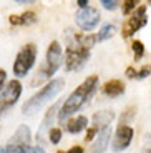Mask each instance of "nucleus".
<instances>
[{
  "instance_id": "obj_1",
  "label": "nucleus",
  "mask_w": 151,
  "mask_h": 153,
  "mask_svg": "<svg viewBox=\"0 0 151 153\" xmlns=\"http://www.w3.org/2000/svg\"><path fill=\"white\" fill-rule=\"evenodd\" d=\"M65 42H67V48H65V70L67 72H75L80 70L90 58L91 48H93L96 40V35H83L76 33L75 30L68 28L65 32Z\"/></svg>"
},
{
  "instance_id": "obj_14",
  "label": "nucleus",
  "mask_w": 151,
  "mask_h": 153,
  "mask_svg": "<svg viewBox=\"0 0 151 153\" xmlns=\"http://www.w3.org/2000/svg\"><path fill=\"white\" fill-rule=\"evenodd\" d=\"M30 140H32L30 128L27 125H20L19 130L12 135L10 143H13V145H30Z\"/></svg>"
},
{
  "instance_id": "obj_20",
  "label": "nucleus",
  "mask_w": 151,
  "mask_h": 153,
  "mask_svg": "<svg viewBox=\"0 0 151 153\" xmlns=\"http://www.w3.org/2000/svg\"><path fill=\"white\" fill-rule=\"evenodd\" d=\"M138 7H140V0H123L121 12H123V15H131Z\"/></svg>"
},
{
  "instance_id": "obj_28",
  "label": "nucleus",
  "mask_w": 151,
  "mask_h": 153,
  "mask_svg": "<svg viewBox=\"0 0 151 153\" xmlns=\"http://www.w3.org/2000/svg\"><path fill=\"white\" fill-rule=\"evenodd\" d=\"M58 153H85V150H83V146H72V148L68 150V152H58Z\"/></svg>"
},
{
  "instance_id": "obj_2",
  "label": "nucleus",
  "mask_w": 151,
  "mask_h": 153,
  "mask_svg": "<svg viewBox=\"0 0 151 153\" xmlns=\"http://www.w3.org/2000/svg\"><path fill=\"white\" fill-rule=\"evenodd\" d=\"M96 88H98V76L96 75L87 76L83 80V83L80 85L78 88H75V90L68 95V98L63 102L61 110H60V113H58V120H60V122H65V118H70V117H73L76 111H80L91 100V97L96 92Z\"/></svg>"
},
{
  "instance_id": "obj_13",
  "label": "nucleus",
  "mask_w": 151,
  "mask_h": 153,
  "mask_svg": "<svg viewBox=\"0 0 151 153\" xmlns=\"http://www.w3.org/2000/svg\"><path fill=\"white\" fill-rule=\"evenodd\" d=\"M85 128H88V118L83 115H78V117H70L67 122V131L68 133H80L83 131Z\"/></svg>"
},
{
  "instance_id": "obj_4",
  "label": "nucleus",
  "mask_w": 151,
  "mask_h": 153,
  "mask_svg": "<svg viewBox=\"0 0 151 153\" xmlns=\"http://www.w3.org/2000/svg\"><path fill=\"white\" fill-rule=\"evenodd\" d=\"M63 62H65L63 60V48H61L60 42L53 40L48 45L45 62H43V65L40 67V70L37 72L35 78L32 80V85L37 87V85L43 83V82H47V80H52V76L57 73V70L61 67Z\"/></svg>"
},
{
  "instance_id": "obj_21",
  "label": "nucleus",
  "mask_w": 151,
  "mask_h": 153,
  "mask_svg": "<svg viewBox=\"0 0 151 153\" xmlns=\"http://www.w3.org/2000/svg\"><path fill=\"white\" fill-rule=\"evenodd\" d=\"M131 50H133V53H135V60H141V58H143V55H144V45L140 42V40H133Z\"/></svg>"
},
{
  "instance_id": "obj_3",
  "label": "nucleus",
  "mask_w": 151,
  "mask_h": 153,
  "mask_svg": "<svg viewBox=\"0 0 151 153\" xmlns=\"http://www.w3.org/2000/svg\"><path fill=\"white\" fill-rule=\"evenodd\" d=\"M65 87V80L63 78H55V80H50L45 87H42L38 90V93H35L30 100H27L22 107V113L27 115V117H33L35 113L40 111V108L50 102L52 98L58 95V93L63 90Z\"/></svg>"
},
{
  "instance_id": "obj_6",
  "label": "nucleus",
  "mask_w": 151,
  "mask_h": 153,
  "mask_svg": "<svg viewBox=\"0 0 151 153\" xmlns=\"http://www.w3.org/2000/svg\"><path fill=\"white\" fill-rule=\"evenodd\" d=\"M146 23H148L146 5H140V7L136 8L131 15L128 17V20H125V23H123V28H121L123 38L133 37V35H135L138 30H141Z\"/></svg>"
},
{
  "instance_id": "obj_10",
  "label": "nucleus",
  "mask_w": 151,
  "mask_h": 153,
  "mask_svg": "<svg viewBox=\"0 0 151 153\" xmlns=\"http://www.w3.org/2000/svg\"><path fill=\"white\" fill-rule=\"evenodd\" d=\"M110 140H111V130H110V126H105V128H101L98 131L93 145H91L90 153H105V150L108 148Z\"/></svg>"
},
{
  "instance_id": "obj_25",
  "label": "nucleus",
  "mask_w": 151,
  "mask_h": 153,
  "mask_svg": "<svg viewBox=\"0 0 151 153\" xmlns=\"http://www.w3.org/2000/svg\"><path fill=\"white\" fill-rule=\"evenodd\" d=\"M135 111H136V108L131 107V108H128L125 113L121 115V122H123V125H125L126 120H133V118H135Z\"/></svg>"
},
{
  "instance_id": "obj_5",
  "label": "nucleus",
  "mask_w": 151,
  "mask_h": 153,
  "mask_svg": "<svg viewBox=\"0 0 151 153\" xmlns=\"http://www.w3.org/2000/svg\"><path fill=\"white\" fill-rule=\"evenodd\" d=\"M37 60V45L35 43H27L25 47H22L13 62V73L15 76H25L27 73L32 70V67L35 65Z\"/></svg>"
},
{
  "instance_id": "obj_26",
  "label": "nucleus",
  "mask_w": 151,
  "mask_h": 153,
  "mask_svg": "<svg viewBox=\"0 0 151 153\" xmlns=\"http://www.w3.org/2000/svg\"><path fill=\"white\" fill-rule=\"evenodd\" d=\"M143 153H151V135H144Z\"/></svg>"
},
{
  "instance_id": "obj_12",
  "label": "nucleus",
  "mask_w": 151,
  "mask_h": 153,
  "mask_svg": "<svg viewBox=\"0 0 151 153\" xmlns=\"http://www.w3.org/2000/svg\"><path fill=\"white\" fill-rule=\"evenodd\" d=\"M0 153H45L42 146H33V145H4L0 146Z\"/></svg>"
},
{
  "instance_id": "obj_29",
  "label": "nucleus",
  "mask_w": 151,
  "mask_h": 153,
  "mask_svg": "<svg viewBox=\"0 0 151 153\" xmlns=\"http://www.w3.org/2000/svg\"><path fill=\"white\" fill-rule=\"evenodd\" d=\"M76 4H78L80 8H85V7H88V0H76Z\"/></svg>"
},
{
  "instance_id": "obj_17",
  "label": "nucleus",
  "mask_w": 151,
  "mask_h": 153,
  "mask_svg": "<svg viewBox=\"0 0 151 153\" xmlns=\"http://www.w3.org/2000/svg\"><path fill=\"white\" fill-rule=\"evenodd\" d=\"M115 118V113L113 111H96V113L93 115V126H96L98 130H101V128H105V126H108L110 123L113 122Z\"/></svg>"
},
{
  "instance_id": "obj_27",
  "label": "nucleus",
  "mask_w": 151,
  "mask_h": 153,
  "mask_svg": "<svg viewBox=\"0 0 151 153\" xmlns=\"http://www.w3.org/2000/svg\"><path fill=\"white\" fill-rule=\"evenodd\" d=\"M5 80H7V73L4 68H0V92L5 88Z\"/></svg>"
},
{
  "instance_id": "obj_9",
  "label": "nucleus",
  "mask_w": 151,
  "mask_h": 153,
  "mask_svg": "<svg viewBox=\"0 0 151 153\" xmlns=\"http://www.w3.org/2000/svg\"><path fill=\"white\" fill-rule=\"evenodd\" d=\"M133 137H135L133 126L123 125V123H121L116 130H115V135H113V138H111V150H113L115 153H120V152H123V150H126L131 145Z\"/></svg>"
},
{
  "instance_id": "obj_24",
  "label": "nucleus",
  "mask_w": 151,
  "mask_h": 153,
  "mask_svg": "<svg viewBox=\"0 0 151 153\" xmlns=\"http://www.w3.org/2000/svg\"><path fill=\"white\" fill-rule=\"evenodd\" d=\"M98 128L96 126H90L88 128V131H87V137H85V142H91V140H95L96 138V135H98Z\"/></svg>"
},
{
  "instance_id": "obj_19",
  "label": "nucleus",
  "mask_w": 151,
  "mask_h": 153,
  "mask_svg": "<svg viewBox=\"0 0 151 153\" xmlns=\"http://www.w3.org/2000/svg\"><path fill=\"white\" fill-rule=\"evenodd\" d=\"M115 33H116V27H115L113 23H105V25L100 28V32L96 33V40H98V42H105V40L113 37Z\"/></svg>"
},
{
  "instance_id": "obj_18",
  "label": "nucleus",
  "mask_w": 151,
  "mask_h": 153,
  "mask_svg": "<svg viewBox=\"0 0 151 153\" xmlns=\"http://www.w3.org/2000/svg\"><path fill=\"white\" fill-rule=\"evenodd\" d=\"M150 73H151V65H144L141 70H135L133 67H128L125 75L128 76V78H138V80H141V78L150 76Z\"/></svg>"
},
{
  "instance_id": "obj_23",
  "label": "nucleus",
  "mask_w": 151,
  "mask_h": 153,
  "mask_svg": "<svg viewBox=\"0 0 151 153\" xmlns=\"http://www.w3.org/2000/svg\"><path fill=\"white\" fill-rule=\"evenodd\" d=\"M100 4H101L106 10H116L120 0H100Z\"/></svg>"
},
{
  "instance_id": "obj_30",
  "label": "nucleus",
  "mask_w": 151,
  "mask_h": 153,
  "mask_svg": "<svg viewBox=\"0 0 151 153\" xmlns=\"http://www.w3.org/2000/svg\"><path fill=\"white\" fill-rule=\"evenodd\" d=\"M13 2H17V4H33L35 0H13Z\"/></svg>"
},
{
  "instance_id": "obj_22",
  "label": "nucleus",
  "mask_w": 151,
  "mask_h": 153,
  "mask_svg": "<svg viewBox=\"0 0 151 153\" xmlns=\"http://www.w3.org/2000/svg\"><path fill=\"white\" fill-rule=\"evenodd\" d=\"M48 140H50V143H52V145L60 143V140H61V130H60V128H50Z\"/></svg>"
},
{
  "instance_id": "obj_15",
  "label": "nucleus",
  "mask_w": 151,
  "mask_h": 153,
  "mask_svg": "<svg viewBox=\"0 0 151 153\" xmlns=\"http://www.w3.org/2000/svg\"><path fill=\"white\" fill-rule=\"evenodd\" d=\"M8 22H10V25H25L27 27V25H33L37 22V15H35V12L27 10L20 15H10Z\"/></svg>"
},
{
  "instance_id": "obj_16",
  "label": "nucleus",
  "mask_w": 151,
  "mask_h": 153,
  "mask_svg": "<svg viewBox=\"0 0 151 153\" xmlns=\"http://www.w3.org/2000/svg\"><path fill=\"white\" fill-rule=\"evenodd\" d=\"M57 108H58V103H55V105H53V107L50 108L48 111H47L45 118H43L42 125H40V130L37 131V140H43V135H45V131H47V130L50 131V126H52V122H53V118H55Z\"/></svg>"
},
{
  "instance_id": "obj_8",
  "label": "nucleus",
  "mask_w": 151,
  "mask_h": 153,
  "mask_svg": "<svg viewBox=\"0 0 151 153\" xmlns=\"http://www.w3.org/2000/svg\"><path fill=\"white\" fill-rule=\"evenodd\" d=\"M101 20L100 12L95 7H85V8H78V12L75 13V22L78 25L80 30L83 32H91Z\"/></svg>"
},
{
  "instance_id": "obj_11",
  "label": "nucleus",
  "mask_w": 151,
  "mask_h": 153,
  "mask_svg": "<svg viewBox=\"0 0 151 153\" xmlns=\"http://www.w3.org/2000/svg\"><path fill=\"white\" fill-rule=\"evenodd\" d=\"M103 95L110 97V98H118L120 95L125 93V83L123 80H118V78H113V80H108L101 88Z\"/></svg>"
},
{
  "instance_id": "obj_7",
  "label": "nucleus",
  "mask_w": 151,
  "mask_h": 153,
  "mask_svg": "<svg viewBox=\"0 0 151 153\" xmlns=\"http://www.w3.org/2000/svg\"><path fill=\"white\" fill-rule=\"evenodd\" d=\"M20 95H22V83L19 80H12L5 85V88L0 92V117L17 103Z\"/></svg>"
}]
</instances>
